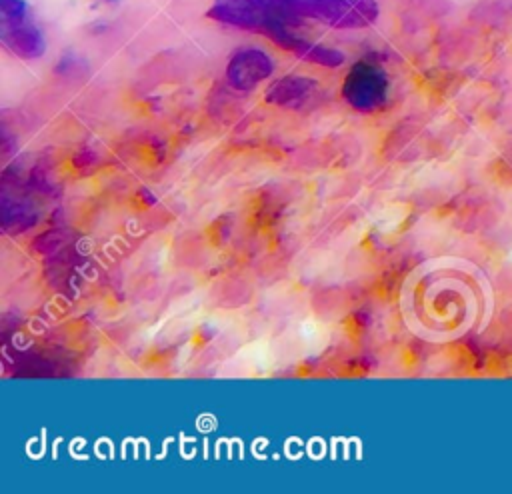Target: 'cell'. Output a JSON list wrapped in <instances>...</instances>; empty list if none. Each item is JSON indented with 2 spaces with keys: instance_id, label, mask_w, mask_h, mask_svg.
<instances>
[{
  "instance_id": "1",
  "label": "cell",
  "mask_w": 512,
  "mask_h": 494,
  "mask_svg": "<svg viewBox=\"0 0 512 494\" xmlns=\"http://www.w3.org/2000/svg\"><path fill=\"white\" fill-rule=\"evenodd\" d=\"M206 16L224 26L262 34L280 48L304 22L290 0H212Z\"/></svg>"
},
{
  "instance_id": "2",
  "label": "cell",
  "mask_w": 512,
  "mask_h": 494,
  "mask_svg": "<svg viewBox=\"0 0 512 494\" xmlns=\"http://www.w3.org/2000/svg\"><path fill=\"white\" fill-rule=\"evenodd\" d=\"M302 20L320 22L336 30H360L380 16L376 0H290Z\"/></svg>"
},
{
  "instance_id": "3",
  "label": "cell",
  "mask_w": 512,
  "mask_h": 494,
  "mask_svg": "<svg viewBox=\"0 0 512 494\" xmlns=\"http://www.w3.org/2000/svg\"><path fill=\"white\" fill-rule=\"evenodd\" d=\"M0 40L10 54L22 60H34L46 52L44 34L26 0H0Z\"/></svg>"
},
{
  "instance_id": "4",
  "label": "cell",
  "mask_w": 512,
  "mask_h": 494,
  "mask_svg": "<svg viewBox=\"0 0 512 494\" xmlns=\"http://www.w3.org/2000/svg\"><path fill=\"white\" fill-rule=\"evenodd\" d=\"M388 74L370 60H358L342 82V98L356 112H376L388 100Z\"/></svg>"
},
{
  "instance_id": "5",
  "label": "cell",
  "mask_w": 512,
  "mask_h": 494,
  "mask_svg": "<svg viewBox=\"0 0 512 494\" xmlns=\"http://www.w3.org/2000/svg\"><path fill=\"white\" fill-rule=\"evenodd\" d=\"M274 74V60L256 46L236 50L226 64V82L240 92H250Z\"/></svg>"
},
{
  "instance_id": "6",
  "label": "cell",
  "mask_w": 512,
  "mask_h": 494,
  "mask_svg": "<svg viewBox=\"0 0 512 494\" xmlns=\"http://www.w3.org/2000/svg\"><path fill=\"white\" fill-rule=\"evenodd\" d=\"M320 84L308 76H282L278 80H274L266 92H264V100L272 106H280V108H304L318 92Z\"/></svg>"
},
{
  "instance_id": "7",
  "label": "cell",
  "mask_w": 512,
  "mask_h": 494,
  "mask_svg": "<svg viewBox=\"0 0 512 494\" xmlns=\"http://www.w3.org/2000/svg\"><path fill=\"white\" fill-rule=\"evenodd\" d=\"M284 50L298 56L300 60H304L308 64H316V66H324V68H338L346 60L342 50L314 42L300 32L292 34V38H290V42H286Z\"/></svg>"
}]
</instances>
